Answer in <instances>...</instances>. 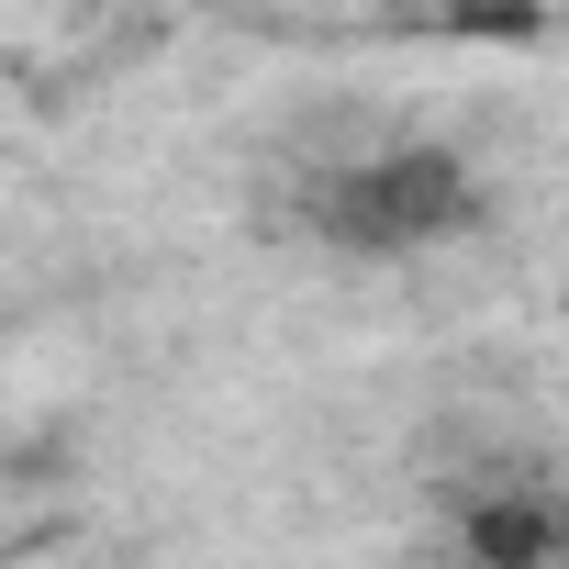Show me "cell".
Returning <instances> with one entry per match:
<instances>
[{
  "mask_svg": "<svg viewBox=\"0 0 569 569\" xmlns=\"http://www.w3.org/2000/svg\"><path fill=\"white\" fill-rule=\"evenodd\" d=\"M558 547H569V502L547 491H491L469 513V569H547Z\"/></svg>",
  "mask_w": 569,
  "mask_h": 569,
  "instance_id": "cell-2",
  "label": "cell"
},
{
  "mask_svg": "<svg viewBox=\"0 0 569 569\" xmlns=\"http://www.w3.org/2000/svg\"><path fill=\"white\" fill-rule=\"evenodd\" d=\"M302 212H313V234L347 246V257H425V246H447V234L480 223V179H469V157H447V146H380V157L325 168V179L302 190Z\"/></svg>",
  "mask_w": 569,
  "mask_h": 569,
  "instance_id": "cell-1",
  "label": "cell"
}]
</instances>
